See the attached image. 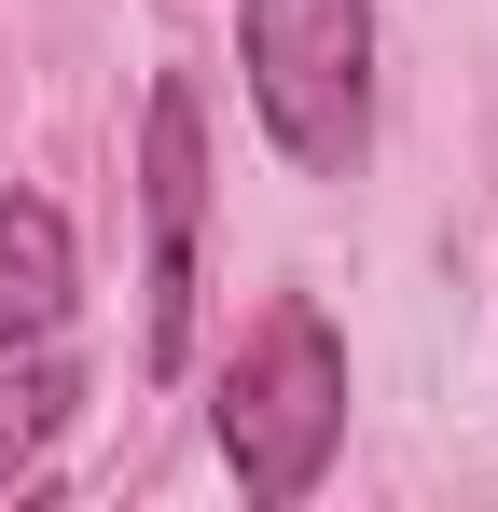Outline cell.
Masks as SVG:
<instances>
[{
    "mask_svg": "<svg viewBox=\"0 0 498 512\" xmlns=\"http://www.w3.org/2000/svg\"><path fill=\"white\" fill-rule=\"evenodd\" d=\"M332 443H346V346H332L319 305H277L222 374V457L263 512H291L332 471Z\"/></svg>",
    "mask_w": 498,
    "mask_h": 512,
    "instance_id": "cell-1",
    "label": "cell"
},
{
    "mask_svg": "<svg viewBox=\"0 0 498 512\" xmlns=\"http://www.w3.org/2000/svg\"><path fill=\"white\" fill-rule=\"evenodd\" d=\"M360 70H374V0H249V97L291 167L360 153Z\"/></svg>",
    "mask_w": 498,
    "mask_h": 512,
    "instance_id": "cell-2",
    "label": "cell"
},
{
    "mask_svg": "<svg viewBox=\"0 0 498 512\" xmlns=\"http://www.w3.org/2000/svg\"><path fill=\"white\" fill-rule=\"evenodd\" d=\"M139 208H153V374H166L180 333H194V222H208V125H194V84H153Z\"/></svg>",
    "mask_w": 498,
    "mask_h": 512,
    "instance_id": "cell-3",
    "label": "cell"
},
{
    "mask_svg": "<svg viewBox=\"0 0 498 512\" xmlns=\"http://www.w3.org/2000/svg\"><path fill=\"white\" fill-rule=\"evenodd\" d=\"M70 333V222L42 194H0V346Z\"/></svg>",
    "mask_w": 498,
    "mask_h": 512,
    "instance_id": "cell-4",
    "label": "cell"
},
{
    "mask_svg": "<svg viewBox=\"0 0 498 512\" xmlns=\"http://www.w3.org/2000/svg\"><path fill=\"white\" fill-rule=\"evenodd\" d=\"M70 416V374H0V485L28 471V443Z\"/></svg>",
    "mask_w": 498,
    "mask_h": 512,
    "instance_id": "cell-5",
    "label": "cell"
}]
</instances>
